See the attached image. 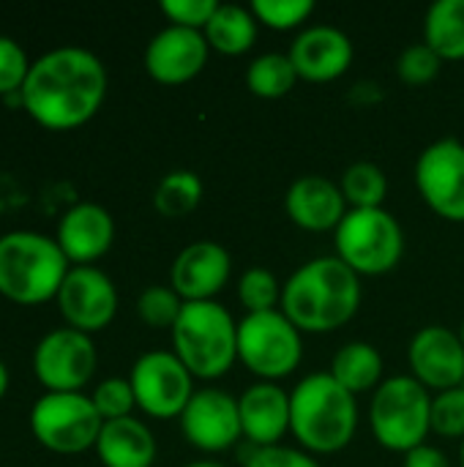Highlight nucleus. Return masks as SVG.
<instances>
[{"label":"nucleus","mask_w":464,"mask_h":467,"mask_svg":"<svg viewBox=\"0 0 464 467\" xmlns=\"http://www.w3.org/2000/svg\"><path fill=\"white\" fill-rule=\"evenodd\" d=\"M216 8V0H161V11L170 19V25L189 30H205Z\"/></svg>","instance_id":"36"},{"label":"nucleus","mask_w":464,"mask_h":467,"mask_svg":"<svg viewBox=\"0 0 464 467\" xmlns=\"http://www.w3.org/2000/svg\"><path fill=\"white\" fill-rule=\"evenodd\" d=\"M462 386H464V383H462Z\"/></svg>","instance_id":"43"},{"label":"nucleus","mask_w":464,"mask_h":467,"mask_svg":"<svg viewBox=\"0 0 464 467\" xmlns=\"http://www.w3.org/2000/svg\"><path fill=\"white\" fill-rule=\"evenodd\" d=\"M284 211L290 222L306 233H336L350 205L339 189L325 175H301L290 183L284 194Z\"/></svg>","instance_id":"19"},{"label":"nucleus","mask_w":464,"mask_h":467,"mask_svg":"<svg viewBox=\"0 0 464 467\" xmlns=\"http://www.w3.org/2000/svg\"><path fill=\"white\" fill-rule=\"evenodd\" d=\"M57 306L71 328L96 334L107 328L118 312L115 282L96 265H74L60 285Z\"/></svg>","instance_id":"14"},{"label":"nucleus","mask_w":464,"mask_h":467,"mask_svg":"<svg viewBox=\"0 0 464 467\" xmlns=\"http://www.w3.org/2000/svg\"><path fill=\"white\" fill-rule=\"evenodd\" d=\"M358 432V402L331 372H312L290 391V435L312 457L345 451Z\"/></svg>","instance_id":"3"},{"label":"nucleus","mask_w":464,"mask_h":467,"mask_svg":"<svg viewBox=\"0 0 464 467\" xmlns=\"http://www.w3.org/2000/svg\"><path fill=\"white\" fill-rule=\"evenodd\" d=\"M361 298V276L336 254H323L284 282L282 312L301 334H331L358 315Z\"/></svg>","instance_id":"2"},{"label":"nucleus","mask_w":464,"mask_h":467,"mask_svg":"<svg viewBox=\"0 0 464 467\" xmlns=\"http://www.w3.org/2000/svg\"><path fill=\"white\" fill-rule=\"evenodd\" d=\"M107 85V66L96 52L63 44L30 63L22 109L46 129H77L101 109Z\"/></svg>","instance_id":"1"},{"label":"nucleus","mask_w":464,"mask_h":467,"mask_svg":"<svg viewBox=\"0 0 464 467\" xmlns=\"http://www.w3.org/2000/svg\"><path fill=\"white\" fill-rule=\"evenodd\" d=\"M443 68L440 55L429 47V44H410L407 49H402L399 60H397V74L405 85L421 88L429 85Z\"/></svg>","instance_id":"32"},{"label":"nucleus","mask_w":464,"mask_h":467,"mask_svg":"<svg viewBox=\"0 0 464 467\" xmlns=\"http://www.w3.org/2000/svg\"><path fill=\"white\" fill-rule=\"evenodd\" d=\"M339 189L350 208H383L388 197V178L372 161H356L342 172Z\"/></svg>","instance_id":"28"},{"label":"nucleus","mask_w":464,"mask_h":467,"mask_svg":"<svg viewBox=\"0 0 464 467\" xmlns=\"http://www.w3.org/2000/svg\"><path fill=\"white\" fill-rule=\"evenodd\" d=\"M298 71L290 60V55L282 52H265L257 55L249 68H246V88L257 96V99H284L295 82H298Z\"/></svg>","instance_id":"26"},{"label":"nucleus","mask_w":464,"mask_h":467,"mask_svg":"<svg viewBox=\"0 0 464 467\" xmlns=\"http://www.w3.org/2000/svg\"><path fill=\"white\" fill-rule=\"evenodd\" d=\"M183 309V298L170 285H150L137 298V315L150 328H170L175 326Z\"/></svg>","instance_id":"30"},{"label":"nucleus","mask_w":464,"mask_h":467,"mask_svg":"<svg viewBox=\"0 0 464 467\" xmlns=\"http://www.w3.org/2000/svg\"><path fill=\"white\" fill-rule=\"evenodd\" d=\"M238 361L263 383L290 378L304 361V334L282 309L246 315L238 323Z\"/></svg>","instance_id":"8"},{"label":"nucleus","mask_w":464,"mask_h":467,"mask_svg":"<svg viewBox=\"0 0 464 467\" xmlns=\"http://www.w3.org/2000/svg\"><path fill=\"white\" fill-rule=\"evenodd\" d=\"M211 47L202 30L167 25L145 47V71L161 85L191 82L208 63Z\"/></svg>","instance_id":"16"},{"label":"nucleus","mask_w":464,"mask_h":467,"mask_svg":"<svg viewBox=\"0 0 464 467\" xmlns=\"http://www.w3.org/2000/svg\"><path fill=\"white\" fill-rule=\"evenodd\" d=\"M282 293L284 285L268 268H249L238 279V301L243 304L246 315L282 309Z\"/></svg>","instance_id":"29"},{"label":"nucleus","mask_w":464,"mask_h":467,"mask_svg":"<svg viewBox=\"0 0 464 467\" xmlns=\"http://www.w3.org/2000/svg\"><path fill=\"white\" fill-rule=\"evenodd\" d=\"M115 241V219L98 202H77L57 222V244L68 263L90 265L104 257Z\"/></svg>","instance_id":"21"},{"label":"nucleus","mask_w":464,"mask_h":467,"mask_svg":"<svg viewBox=\"0 0 464 467\" xmlns=\"http://www.w3.org/2000/svg\"><path fill=\"white\" fill-rule=\"evenodd\" d=\"M257 16L252 14V8L235 5V3H219L216 14L211 16L205 33V41L213 52L238 57L243 52H249L257 41Z\"/></svg>","instance_id":"24"},{"label":"nucleus","mask_w":464,"mask_h":467,"mask_svg":"<svg viewBox=\"0 0 464 467\" xmlns=\"http://www.w3.org/2000/svg\"><path fill=\"white\" fill-rule=\"evenodd\" d=\"M98 353L90 334L71 326L46 331L33 350V372L46 391H79L96 372Z\"/></svg>","instance_id":"11"},{"label":"nucleus","mask_w":464,"mask_h":467,"mask_svg":"<svg viewBox=\"0 0 464 467\" xmlns=\"http://www.w3.org/2000/svg\"><path fill=\"white\" fill-rule=\"evenodd\" d=\"M129 383L134 389L137 408L159 421L180 419L197 391L191 372L172 350L142 353L129 372Z\"/></svg>","instance_id":"10"},{"label":"nucleus","mask_w":464,"mask_h":467,"mask_svg":"<svg viewBox=\"0 0 464 467\" xmlns=\"http://www.w3.org/2000/svg\"><path fill=\"white\" fill-rule=\"evenodd\" d=\"M202 192L205 186L194 170H172L159 181L153 205L164 219H183L202 202Z\"/></svg>","instance_id":"27"},{"label":"nucleus","mask_w":464,"mask_h":467,"mask_svg":"<svg viewBox=\"0 0 464 467\" xmlns=\"http://www.w3.org/2000/svg\"><path fill=\"white\" fill-rule=\"evenodd\" d=\"M416 189L421 200L446 222H464V142L438 140L416 161Z\"/></svg>","instance_id":"12"},{"label":"nucleus","mask_w":464,"mask_h":467,"mask_svg":"<svg viewBox=\"0 0 464 467\" xmlns=\"http://www.w3.org/2000/svg\"><path fill=\"white\" fill-rule=\"evenodd\" d=\"M290 60L301 79L306 82H334L353 66V41L345 30L331 25H309L304 27L293 47Z\"/></svg>","instance_id":"18"},{"label":"nucleus","mask_w":464,"mask_h":467,"mask_svg":"<svg viewBox=\"0 0 464 467\" xmlns=\"http://www.w3.org/2000/svg\"><path fill=\"white\" fill-rule=\"evenodd\" d=\"M5 391H8V367L0 361V400H3Z\"/></svg>","instance_id":"39"},{"label":"nucleus","mask_w":464,"mask_h":467,"mask_svg":"<svg viewBox=\"0 0 464 467\" xmlns=\"http://www.w3.org/2000/svg\"><path fill=\"white\" fill-rule=\"evenodd\" d=\"M375 441L394 454H410L432 432V394L413 375H394L380 383L369 405Z\"/></svg>","instance_id":"6"},{"label":"nucleus","mask_w":464,"mask_h":467,"mask_svg":"<svg viewBox=\"0 0 464 467\" xmlns=\"http://www.w3.org/2000/svg\"><path fill=\"white\" fill-rule=\"evenodd\" d=\"M68 274V257L57 238L33 230L0 235V293L16 304H44L57 298Z\"/></svg>","instance_id":"5"},{"label":"nucleus","mask_w":464,"mask_h":467,"mask_svg":"<svg viewBox=\"0 0 464 467\" xmlns=\"http://www.w3.org/2000/svg\"><path fill=\"white\" fill-rule=\"evenodd\" d=\"M432 432L449 441H464V386L432 397Z\"/></svg>","instance_id":"33"},{"label":"nucleus","mask_w":464,"mask_h":467,"mask_svg":"<svg viewBox=\"0 0 464 467\" xmlns=\"http://www.w3.org/2000/svg\"><path fill=\"white\" fill-rule=\"evenodd\" d=\"M27 71H30V60L22 44L0 33V96L5 99L11 93H19L27 79Z\"/></svg>","instance_id":"35"},{"label":"nucleus","mask_w":464,"mask_h":467,"mask_svg":"<svg viewBox=\"0 0 464 467\" xmlns=\"http://www.w3.org/2000/svg\"><path fill=\"white\" fill-rule=\"evenodd\" d=\"M98 416L104 421H115V419H126L131 416V410L137 408L134 400V389L129 383V378H107L96 386V391L90 394Z\"/></svg>","instance_id":"34"},{"label":"nucleus","mask_w":464,"mask_h":467,"mask_svg":"<svg viewBox=\"0 0 464 467\" xmlns=\"http://www.w3.org/2000/svg\"><path fill=\"white\" fill-rule=\"evenodd\" d=\"M410 375L429 391H449L464 383V345L449 326H424L407 348Z\"/></svg>","instance_id":"15"},{"label":"nucleus","mask_w":464,"mask_h":467,"mask_svg":"<svg viewBox=\"0 0 464 467\" xmlns=\"http://www.w3.org/2000/svg\"><path fill=\"white\" fill-rule=\"evenodd\" d=\"M459 457H462V467H464V441H462V446H459Z\"/></svg>","instance_id":"42"},{"label":"nucleus","mask_w":464,"mask_h":467,"mask_svg":"<svg viewBox=\"0 0 464 467\" xmlns=\"http://www.w3.org/2000/svg\"><path fill=\"white\" fill-rule=\"evenodd\" d=\"M402 467H451V460L440 449L424 443V446L413 449L410 454H405V465Z\"/></svg>","instance_id":"38"},{"label":"nucleus","mask_w":464,"mask_h":467,"mask_svg":"<svg viewBox=\"0 0 464 467\" xmlns=\"http://www.w3.org/2000/svg\"><path fill=\"white\" fill-rule=\"evenodd\" d=\"M457 334H459V339H462V345H464V323L459 326V331H457Z\"/></svg>","instance_id":"41"},{"label":"nucleus","mask_w":464,"mask_h":467,"mask_svg":"<svg viewBox=\"0 0 464 467\" xmlns=\"http://www.w3.org/2000/svg\"><path fill=\"white\" fill-rule=\"evenodd\" d=\"M241 430L254 449L282 446L290 432V394L279 383L257 380L238 397Z\"/></svg>","instance_id":"20"},{"label":"nucleus","mask_w":464,"mask_h":467,"mask_svg":"<svg viewBox=\"0 0 464 467\" xmlns=\"http://www.w3.org/2000/svg\"><path fill=\"white\" fill-rule=\"evenodd\" d=\"M232 274L230 252L216 241H194L178 252L170 268V287L189 301H216Z\"/></svg>","instance_id":"17"},{"label":"nucleus","mask_w":464,"mask_h":467,"mask_svg":"<svg viewBox=\"0 0 464 467\" xmlns=\"http://www.w3.org/2000/svg\"><path fill=\"white\" fill-rule=\"evenodd\" d=\"M243 467H320V462L304 449H293L282 443L271 449H254Z\"/></svg>","instance_id":"37"},{"label":"nucleus","mask_w":464,"mask_h":467,"mask_svg":"<svg viewBox=\"0 0 464 467\" xmlns=\"http://www.w3.org/2000/svg\"><path fill=\"white\" fill-rule=\"evenodd\" d=\"M183 467H224L222 462H213V460H197V462H189Z\"/></svg>","instance_id":"40"},{"label":"nucleus","mask_w":464,"mask_h":467,"mask_svg":"<svg viewBox=\"0 0 464 467\" xmlns=\"http://www.w3.org/2000/svg\"><path fill=\"white\" fill-rule=\"evenodd\" d=\"M249 8L271 30H295L314 14L312 0H254Z\"/></svg>","instance_id":"31"},{"label":"nucleus","mask_w":464,"mask_h":467,"mask_svg":"<svg viewBox=\"0 0 464 467\" xmlns=\"http://www.w3.org/2000/svg\"><path fill=\"white\" fill-rule=\"evenodd\" d=\"M336 257L358 276H386L405 254V233L386 208H350L334 233Z\"/></svg>","instance_id":"7"},{"label":"nucleus","mask_w":464,"mask_h":467,"mask_svg":"<svg viewBox=\"0 0 464 467\" xmlns=\"http://www.w3.org/2000/svg\"><path fill=\"white\" fill-rule=\"evenodd\" d=\"M104 419L93 400L79 391H46L30 408V430L41 446L57 454L96 449Z\"/></svg>","instance_id":"9"},{"label":"nucleus","mask_w":464,"mask_h":467,"mask_svg":"<svg viewBox=\"0 0 464 467\" xmlns=\"http://www.w3.org/2000/svg\"><path fill=\"white\" fill-rule=\"evenodd\" d=\"M170 334L172 353L194 380H219L238 361V323L219 301L183 304Z\"/></svg>","instance_id":"4"},{"label":"nucleus","mask_w":464,"mask_h":467,"mask_svg":"<svg viewBox=\"0 0 464 467\" xmlns=\"http://www.w3.org/2000/svg\"><path fill=\"white\" fill-rule=\"evenodd\" d=\"M328 372L353 397L366 394V391H377L380 383L386 380L383 378V372H386L383 356L369 342H347V345H342L336 350Z\"/></svg>","instance_id":"23"},{"label":"nucleus","mask_w":464,"mask_h":467,"mask_svg":"<svg viewBox=\"0 0 464 467\" xmlns=\"http://www.w3.org/2000/svg\"><path fill=\"white\" fill-rule=\"evenodd\" d=\"M180 430L183 438L205 454H222L243 438L241 430V413H238V397H232L224 389H200L189 400L186 410L180 413Z\"/></svg>","instance_id":"13"},{"label":"nucleus","mask_w":464,"mask_h":467,"mask_svg":"<svg viewBox=\"0 0 464 467\" xmlns=\"http://www.w3.org/2000/svg\"><path fill=\"white\" fill-rule=\"evenodd\" d=\"M424 44L440 60H464V0H438L424 19Z\"/></svg>","instance_id":"25"},{"label":"nucleus","mask_w":464,"mask_h":467,"mask_svg":"<svg viewBox=\"0 0 464 467\" xmlns=\"http://www.w3.org/2000/svg\"><path fill=\"white\" fill-rule=\"evenodd\" d=\"M156 451L150 427L134 416L104 421L96 441V454L104 467H150Z\"/></svg>","instance_id":"22"}]
</instances>
